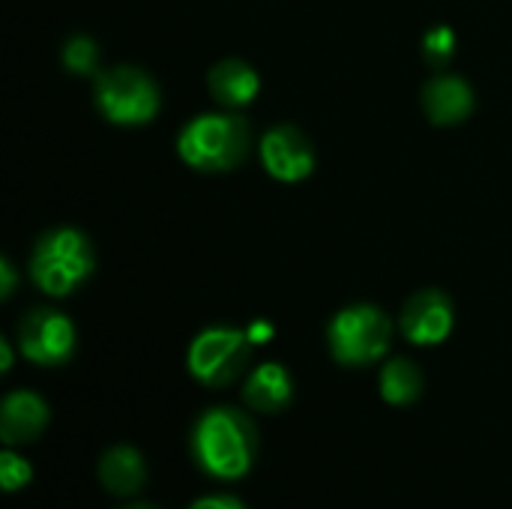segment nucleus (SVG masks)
<instances>
[{
    "label": "nucleus",
    "instance_id": "obj_17",
    "mask_svg": "<svg viewBox=\"0 0 512 509\" xmlns=\"http://www.w3.org/2000/svg\"><path fill=\"white\" fill-rule=\"evenodd\" d=\"M63 63H66V69H72L78 75H90L96 66V45L84 36L69 39L63 48Z\"/></svg>",
    "mask_w": 512,
    "mask_h": 509
},
{
    "label": "nucleus",
    "instance_id": "obj_1",
    "mask_svg": "<svg viewBox=\"0 0 512 509\" xmlns=\"http://www.w3.org/2000/svg\"><path fill=\"white\" fill-rule=\"evenodd\" d=\"M192 453L204 474L216 480H240L255 465V426L234 408H213L192 432Z\"/></svg>",
    "mask_w": 512,
    "mask_h": 509
},
{
    "label": "nucleus",
    "instance_id": "obj_19",
    "mask_svg": "<svg viewBox=\"0 0 512 509\" xmlns=\"http://www.w3.org/2000/svg\"><path fill=\"white\" fill-rule=\"evenodd\" d=\"M189 509H246V504H240L231 495H207V498H198Z\"/></svg>",
    "mask_w": 512,
    "mask_h": 509
},
{
    "label": "nucleus",
    "instance_id": "obj_4",
    "mask_svg": "<svg viewBox=\"0 0 512 509\" xmlns=\"http://www.w3.org/2000/svg\"><path fill=\"white\" fill-rule=\"evenodd\" d=\"M390 348V321L375 306H351L330 324V351L345 366H366Z\"/></svg>",
    "mask_w": 512,
    "mask_h": 509
},
{
    "label": "nucleus",
    "instance_id": "obj_10",
    "mask_svg": "<svg viewBox=\"0 0 512 509\" xmlns=\"http://www.w3.org/2000/svg\"><path fill=\"white\" fill-rule=\"evenodd\" d=\"M45 426H48V405L36 393L18 390L6 396L0 408V438L6 447L39 438Z\"/></svg>",
    "mask_w": 512,
    "mask_h": 509
},
{
    "label": "nucleus",
    "instance_id": "obj_21",
    "mask_svg": "<svg viewBox=\"0 0 512 509\" xmlns=\"http://www.w3.org/2000/svg\"><path fill=\"white\" fill-rule=\"evenodd\" d=\"M273 330L267 327V324H255L252 327V333H249V342H267V336H270Z\"/></svg>",
    "mask_w": 512,
    "mask_h": 509
},
{
    "label": "nucleus",
    "instance_id": "obj_11",
    "mask_svg": "<svg viewBox=\"0 0 512 509\" xmlns=\"http://www.w3.org/2000/svg\"><path fill=\"white\" fill-rule=\"evenodd\" d=\"M144 480H147V465L135 447L120 444L99 459V483L117 498L135 495L144 486Z\"/></svg>",
    "mask_w": 512,
    "mask_h": 509
},
{
    "label": "nucleus",
    "instance_id": "obj_18",
    "mask_svg": "<svg viewBox=\"0 0 512 509\" xmlns=\"http://www.w3.org/2000/svg\"><path fill=\"white\" fill-rule=\"evenodd\" d=\"M423 48H426V57L432 60V63H444V60H450V54H453V48H456V36H453V30L450 27H432L429 33H426V42H423Z\"/></svg>",
    "mask_w": 512,
    "mask_h": 509
},
{
    "label": "nucleus",
    "instance_id": "obj_6",
    "mask_svg": "<svg viewBox=\"0 0 512 509\" xmlns=\"http://www.w3.org/2000/svg\"><path fill=\"white\" fill-rule=\"evenodd\" d=\"M96 102L114 123H147L159 108V93L144 72L120 66L99 78Z\"/></svg>",
    "mask_w": 512,
    "mask_h": 509
},
{
    "label": "nucleus",
    "instance_id": "obj_22",
    "mask_svg": "<svg viewBox=\"0 0 512 509\" xmlns=\"http://www.w3.org/2000/svg\"><path fill=\"white\" fill-rule=\"evenodd\" d=\"M0 354H3V363H0V369H3V372H9V366H12V351H9V342H0Z\"/></svg>",
    "mask_w": 512,
    "mask_h": 509
},
{
    "label": "nucleus",
    "instance_id": "obj_23",
    "mask_svg": "<svg viewBox=\"0 0 512 509\" xmlns=\"http://www.w3.org/2000/svg\"><path fill=\"white\" fill-rule=\"evenodd\" d=\"M126 509H153V507H126Z\"/></svg>",
    "mask_w": 512,
    "mask_h": 509
},
{
    "label": "nucleus",
    "instance_id": "obj_13",
    "mask_svg": "<svg viewBox=\"0 0 512 509\" xmlns=\"http://www.w3.org/2000/svg\"><path fill=\"white\" fill-rule=\"evenodd\" d=\"M471 105H474L471 87L456 75H441L426 87V111L441 126L465 120L471 114Z\"/></svg>",
    "mask_w": 512,
    "mask_h": 509
},
{
    "label": "nucleus",
    "instance_id": "obj_20",
    "mask_svg": "<svg viewBox=\"0 0 512 509\" xmlns=\"http://www.w3.org/2000/svg\"><path fill=\"white\" fill-rule=\"evenodd\" d=\"M0 276H3V288H0V294H3V297H9V294H12V285H15V276H12V267H9L6 261L0 264Z\"/></svg>",
    "mask_w": 512,
    "mask_h": 509
},
{
    "label": "nucleus",
    "instance_id": "obj_8",
    "mask_svg": "<svg viewBox=\"0 0 512 509\" xmlns=\"http://www.w3.org/2000/svg\"><path fill=\"white\" fill-rule=\"evenodd\" d=\"M261 159H264V168L276 180H285V183H297V180L309 177L312 165H315L309 141L291 126H276L264 135Z\"/></svg>",
    "mask_w": 512,
    "mask_h": 509
},
{
    "label": "nucleus",
    "instance_id": "obj_16",
    "mask_svg": "<svg viewBox=\"0 0 512 509\" xmlns=\"http://www.w3.org/2000/svg\"><path fill=\"white\" fill-rule=\"evenodd\" d=\"M30 477H33L30 462L24 456L12 453V450H3V456H0V486H3V492L15 495L18 489H24L30 483Z\"/></svg>",
    "mask_w": 512,
    "mask_h": 509
},
{
    "label": "nucleus",
    "instance_id": "obj_12",
    "mask_svg": "<svg viewBox=\"0 0 512 509\" xmlns=\"http://www.w3.org/2000/svg\"><path fill=\"white\" fill-rule=\"evenodd\" d=\"M243 399L249 408L261 411V414H279L282 408H288L291 402V378L279 363H264L258 366L246 387H243Z\"/></svg>",
    "mask_w": 512,
    "mask_h": 509
},
{
    "label": "nucleus",
    "instance_id": "obj_9",
    "mask_svg": "<svg viewBox=\"0 0 512 509\" xmlns=\"http://www.w3.org/2000/svg\"><path fill=\"white\" fill-rule=\"evenodd\" d=\"M453 330V306L441 291H420L402 312V333L414 345H438Z\"/></svg>",
    "mask_w": 512,
    "mask_h": 509
},
{
    "label": "nucleus",
    "instance_id": "obj_5",
    "mask_svg": "<svg viewBox=\"0 0 512 509\" xmlns=\"http://www.w3.org/2000/svg\"><path fill=\"white\" fill-rule=\"evenodd\" d=\"M249 360V333L210 327L189 345V372L207 387L231 384Z\"/></svg>",
    "mask_w": 512,
    "mask_h": 509
},
{
    "label": "nucleus",
    "instance_id": "obj_2",
    "mask_svg": "<svg viewBox=\"0 0 512 509\" xmlns=\"http://www.w3.org/2000/svg\"><path fill=\"white\" fill-rule=\"evenodd\" d=\"M246 147L249 129L231 114H204L192 120L177 141L183 162L198 171H228L246 156Z\"/></svg>",
    "mask_w": 512,
    "mask_h": 509
},
{
    "label": "nucleus",
    "instance_id": "obj_14",
    "mask_svg": "<svg viewBox=\"0 0 512 509\" xmlns=\"http://www.w3.org/2000/svg\"><path fill=\"white\" fill-rule=\"evenodd\" d=\"M258 75L252 66L240 63V60H225L210 72V93L222 102V105H249L258 96Z\"/></svg>",
    "mask_w": 512,
    "mask_h": 509
},
{
    "label": "nucleus",
    "instance_id": "obj_7",
    "mask_svg": "<svg viewBox=\"0 0 512 509\" xmlns=\"http://www.w3.org/2000/svg\"><path fill=\"white\" fill-rule=\"evenodd\" d=\"M18 345L30 363L57 366V363L69 360V354L75 348V330H72L69 318H63L60 312L36 309L18 327Z\"/></svg>",
    "mask_w": 512,
    "mask_h": 509
},
{
    "label": "nucleus",
    "instance_id": "obj_15",
    "mask_svg": "<svg viewBox=\"0 0 512 509\" xmlns=\"http://www.w3.org/2000/svg\"><path fill=\"white\" fill-rule=\"evenodd\" d=\"M423 393V375L411 360H390L381 372V396L390 405H411Z\"/></svg>",
    "mask_w": 512,
    "mask_h": 509
},
{
    "label": "nucleus",
    "instance_id": "obj_3",
    "mask_svg": "<svg viewBox=\"0 0 512 509\" xmlns=\"http://www.w3.org/2000/svg\"><path fill=\"white\" fill-rule=\"evenodd\" d=\"M90 267H93L90 243L72 228L45 234L30 261L33 282L51 297H63L75 285H81L84 276L90 273Z\"/></svg>",
    "mask_w": 512,
    "mask_h": 509
}]
</instances>
